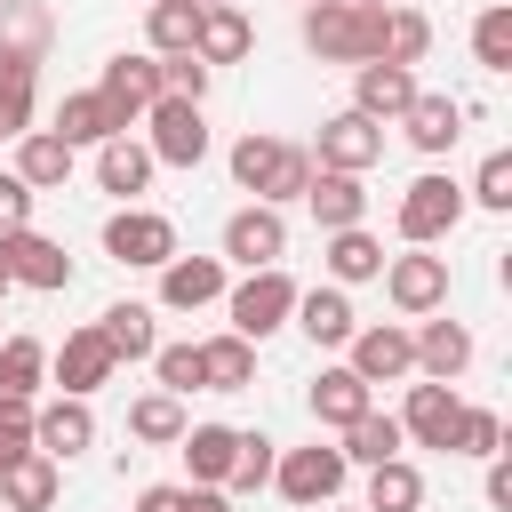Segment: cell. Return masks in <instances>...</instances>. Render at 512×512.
<instances>
[{
	"mask_svg": "<svg viewBox=\"0 0 512 512\" xmlns=\"http://www.w3.org/2000/svg\"><path fill=\"white\" fill-rule=\"evenodd\" d=\"M224 168H232V184H240V192H256L264 208H288V200H304V184H312V152H304V144H288V136H256V128L232 144V160H224Z\"/></svg>",
	"mask_w": 512,
	"mask_h": 512,
	"instance_id": "6da1fadb",
	"label": "cell"
},
{
	"mask_svg": "<svg viewBox=\"0 0 512 512\" xmlns=\"http://www.w3.org/2000/svg\"><path fill=\"white\" fill-rule=\"evenodd\" d=\"M384 40V8H352V0H304V48L320 64H368Z\"/></svg>",
	"mask_w": 512,
	"mask_h": 512,
	"instance_id": "7a4b0ae2",
	"label": "cell"
},
{
	"mask_svg": "<svg viewBox=\"0 0 512 512\" xmlns=\"http://www.w3.org/2000/svg\"><path fill=\"white\" fill-rule=\"evenodd\" d=\"M288 312H296V280H288L280 264H256V272H240V280L224 288V320H232V336H248V344H264L272 328H288Z\"/></svg>",
	"mask_w": 512,
	"mask_h": 512,
	"instance_id": "3957f363",
	"label": "cell"
},
{
	"mask_svg": "<svg viewBox=\"0 0 512 512\" xmlns=\"http://www.w3.org/2000/svg\"><path fill=\"white\" fill-rule=\"evenodd\" d=\"M464 184L456 176H440V168H424L408 192H400V208H392V224H400V240L408 248H432V240H448L456 224H464Z\"/></svg>",
	"mask_w": 512,
	"mask_h": 512,
	"instance_id": "277c9868",
	"label": "cell"
},
{
	"mask_svg": "<svg viewBox=\"0 0 512 512\" xmlns=\"http://www.w3.org/2000/svg\"><path fill=\"white\" fill-rule=\"evenodd\" d=\"M344 480H352V464H344V448H328V440H312V448H280V456H272V488H280L296 512L336 504Z\"/></svg>",
	"mask_w": 512,
	"mask_h": 512,
	"instance_id": "5b68a950",
	"label": "cell"
},
{
	"mask_svg": "<svg viewBox=\"0 0 512 512\" xmlns=\"http://www.w3.org/2000/svg\"><path fill=\"white\" fill-rule=\"evenodd\" d=\"M144 152L160 160V168H200L208 160V120H200V104L192 96H152V112H144Z\"/></svg>",
	"mask_w": 512,
	"mask_h": 512,
	"instance_id": "8992f818",
	"label": "cell"
},
{
	"mask_svg": "<svg viewBox=\"0 0 512 512\" xmlns=\"http://www.w3.org/2000/svg\"><path fill=\"white\" fill-rule=\"evenodd\" d=\"M104 256L112 264H136V272H160L168 256H176V224L160 216V208H112L104 216Z\"/></svg>",
	"mask_w": 512,
	"mask_h": 512,
	"instance_id": "52a82bcc",
	"label": "cell"
},
{
	"mask_svg": "<svg viewBox=\"0 0 512 512\" xmlns=\"http://www.w3.org/2000/svg\"><path fill=\"white\" fill-rule=\"evenodd\" d=\"M0 272H8V288H40V296L72 288V256H64V240H48V232H32V224L0 232Z\"/></svg>",
	"mask_w": 512,
	"mask_h": 512,
	"instance_id": "ba28073f",
	"label": "cell"
},
{
	"mask_svg": "<svg viewBox=\"0 0 512 512\" xmlns=\"http://www.w3.org/2000/svg\"><path fill=\"white\" fill-rule=\"evenodd\" d=\"M96 96H104V112H112V128L128 136V128H136V120L152 112V96H160V56H152V48H136V56L120 48V56L104 64V80H96Z\"/></svg>",
	"mask_w": 512,
	"mask_h": 512,
	"instance_id": "9c48e42d",
	"label": "cell"
},
{
	"mask_svg": "<svg viewBox=\"0 0 512 512\" xmlns=\"http://www.w3.org/2000/svg\"><path fill=\"white\" fill-rule=\"evenodd\" d=\"M384 160V120H368V112H328L320 120V144H312V168H344V176H368Z\"/></svg>",
	"mask_w": 512,
	"mask_h": 512,
	"instance_id": "30bf717a",
	"label": "cell"
},
{
	"mask_svg": "<svg viewBox=\"0 0 512 512\" xmlns=\"http://www.w3.org/2000/svg\"><path fill=\"white\" fill-rule=\"evenodd\" d=\"M384 296H392V312H408V320H424V312H440L448 304V256H432V248H408V256H384Z\"/></svg>",
	"mask_w": 512,
	"mask_h": 512,
	"instance_id": "8fae6325",
	"label": "cell"
},
{
	"mask_svg": "<svg viewBox=\"0 0 512 512\" xmlns=\"http://www.w3.org/2000/svg\"><path fill=\"white\" fill-rule=\"evenodd\" d=\"M344 368H352L360 384H400V376H416V336H408L400 320L352 328V336H344Z\"/></svg>",
	"mask_w": 512,
	"mask_h": 512,
	"instance_id": "7c38bea8",
	"label": "cell"
},
{
	"mask_svg": "<svg viewBox=\"0 0 512 512\" xmlns=\"http://www.w3.org/2000/svg\"><path fill=\"white\" fill-rule=\"evenodd\" d=\"M280 256H288V216H280V208L248 200V208L224 216V264L256 272V264H280Z\"/></svg>",
	"mask_w": 512,
	"mask_h": 512,
	"instance_id": "4fadbf2b",
	"label": "cell"
},
{
	"mask_svg": "<svg viewBox=\"0 0 512 512\" xmlns=\"http://www.w3.org/2000/svg\"><path fill=\"white\" fill-rule=\"evenodd\" d=\"M408 104H416V64H384V56L352 64V112H368V120H400Z\"/></svg>",
	"mask_w": 512,
	"mask_h": 512,
	"instance_id": "5bb4252c",
	"label": "cell"
},
{
	"mask_svg": "<svg viewBox=\"0 0 512 512\" xmlns=\"http://www.w3.org/2000/svg\"><path fill=\"white\" fill-rule=\"evenodd\" d=\"M48 368H56V384H64L72 400H88V392H104V384H112V368H120V360H112V344H104L96 328H72V336L48 352Z\"/></svg>",
	"mask_w": 512,
	"mask_h": 512,
	"instance_id": "9a60e30c",
	"label": "cell"
},
{
	"mask_svg": "<svg viewBox=\"0 0 512 512\" xmlns=\"http://www.w3.org/2000/svg\"><path fill=\"white\" fill-rule=\"evenodd\" d=\"M32 448L40 456H56V464H72L80 448H96V408L88 400H48V408H32Z\"/></svg>",
	"mask_w": 512,
	"mask_h": 512,
	"instance_id": "2e32d148",
	"label": "cell"
},
{
	"mask_svg": "<svg viewBox=\"0 0 512 512\" xmlns=\"http://www.w3.org/2000/svg\"><path fill=\"white\" fill-rule=\"evenodd\" d=\"M224 288H232V280H224V256H184V248H176V256L160 264V304H168V312H200V304H216Z\"/></svg>",
	"mask_w": 512,
	"mask_h": 512,
	"instance_id": "e0dca14e",
	"label": "cell"
},
{
	"mask_svg": "<svg viewBox=\"0 0 512 512\" xmlns=\"http://www.w3.org/2000/svg\"><path fill=\"white\" fill-rule=\"evenodd\" d=\"M464 120H472V104H464V96H424V88H416V104L400 112V128H408V144H416L424 160H440V152L464 136Z\"/></svg>",
	"mask_w": 512,
	"mask_h": 512,
	"instance_id": "ac0fdd59",
	"label": "cell"
},
{
	"mask_svg": "<svg viewBox=\"0 0 512 512\" xmlns=\"http://www.w3.org/2000/svg\"><path fill=\"white\" fill-rule=\"evenodd\" d=\"M288 320H296V328H304L320 352H336V344L360 328V312H352V296H344L336 280H320V288H296V312H288Z\"/></svg>",
	"mask_w": 512,
	"mask_h": 512,
	"instance_id": "d6986e66",
	"label": "cell"
},
{
	"mask_svg": "<svg viewBox=\"0 0 512 512\" xmlns=\"http://www.w3.org/2000/svg\"><path fill=\"white\" fill-rule=\"evenodd\" d=\"M408 336H416V368H424L432 384H456V376L472 368V352H480L464 320H432V312H424V328H408Z\"/></svg>",
	"mask_w": 512,
	"mask_h": 512,
	"instance_id": "ffe728a7",
	"label": "cell"
},
{
	"mask_svg": "<svg viewBox=\"0 0 512 512\" xmlns=\"http://www.w3.org/2000/svg\"><path fill=\"white\" fill-rule=\"evenodd\" d=\"M456 408H464V400H456V384H432V376H424V384H408L400 432H408L416 448H448V440H456Z\"/></svg>",
	"mask_w": 512,
	"mask_h": 512,
	"instance_id": "44dd1931",
	"label": "cell"
},
{
	"mask_svg": "<svg viewBox=\"0 0 512 512\" xmlns=\"http://www.w3.org/2000/svg\"><path fill=\"white\" fill-rule=\"evenodd\" d=\"M304 208L320 216V232L368 224V184H360V176H344V168H312V184H304Z\"/></svg>",
	"mask_w": 512,
	"mask_h": 512,
	"instance_id": "7402d4cb",
	"label": "cell"
},
{
	"mask_svg": "<svg viewBox=\"0 0 512 512\" xmlns=\"http://www.w3.org/2000/svg\"><path fill=\"white\" fill-rule=\"evenodd\" d=\"M256 48V24L240 16V0H224V8H200V32H192V56L216 72V64H240Z\"/></svg>",
	"mask_w": 512,
	"mask_h": 512,
	"instance_id": "603a6c76",
	"label": "cell"
},
{
	"mask_svg": "<svg viewBox=\"0 0 512 512\" xmlns=\"http://www.w3.org/2000/svg\"><path fill=\"white\" fill-rule=\"evenodd\" d=\"M152 176H160V160H152L136 136H104V144H96V184H104L112 200H136V192H152Z\"/></svg>",
	"mask_w": 512,
	"mask_h": 512,
	"instance_id": "cb8c5ba5",
	"label": "cell"
},
{
	"mask_svg": "<svg viewBox=\"0 0 512 512\" xmlns=\"http://www.w3.org/2000/svg\"><path fill=\"white\" fill-rule=\"evenodd\" d=\"M328 248H320V264H328V280L336 288H360V280H376L384 272V240L368 232V224H344V232H320Z\"/></svg>",
	"mask_w": 512,
	"mask_h": 512,
	"instance_id": "d4e9b609",
	"label": "cell"
},
{
	"mask_svg": "<svg viewBox=\"0 0 512 512\" xmlns=\"http://www.w3.org/2000/svg\"><path fill=\"white\" fill-rule=\"evenodd\" d=\"M72 160H80V152H72L56 128H24V136H16V176H24L32 192H56V184H72Z\"/></svg>",
	"mask_w": 512,
	"mask_h": 512,
	"instance_id": "484cf974",
	"label": "cell"
},
{
	"mask_svg": "<svg viewBox=\"0 0 512 512\" xmlns=\"http://www.w3.org/2000/svg\"><path fill=\"white\" fill-rule=\"evenodd\" d=\"M56 488H64V472H56V456H16V464H0V504L8 512H48L56 504Z\"/></svg>",
	"mask_w": 512,
	"mask_h": 512,
	"instance_id": "4316f807",
	"label": "cell"
},
{
	"mask_svg": "<svg viewBox=\"0 0 512 512\" xmlns=\"http://www.w3.org/2000/svg\"><path fill=\"white\" fill-rule=\"evenodd\" d=\"M360 408H376V384H360L352 368H320V384H312V424H320V432H344Z\"/></svg>",
	"mask_w": 512,
	"mask_h": 512,
	"instance_id": "83f0119b",
	"label": "cell"
},
{
	"mask_svg": "<svg viewBox=\"0 0 512 512\" xmlns=\"http://www.w3.org/2000/svg\"><path fill=\"white\" fill-rule=\"evenodd\" d=\"M232 424H184V440H176V456H184V472H192V488H224V472H232Z\"/></svg>",
	"mask_w": 512,
	"mask_h": 512,
	"instance_id": "f1b7e54d",
	"label": "cell"
},
{
	"mask_svg": "<svg viewBox=\"0 0 512 512\" xmlns=\"http://www.w3.org/2000/svg\"><path fill=\"white\" fill-rule=\"evenodd\" d=\"M200 384H208V392H248V384H256V344L232 336V328L208 336V344H200Z\"/></svg>",
	"mask_w": 512,
	"mask_h": 512,
	"instance_id": "f546056e",
	"label": "cell"
},
{
	"mask_svg": "<svg viewBox=\"0 0 512 512\" xmlns=\"http://www.w3.org/2000/svg\"><path fill=\"white\" fill-rule=\"evenodd\" d=\"M184 424H192V416H184V400H176V392H160V384L128 400V440H144V448H176V440H184Z\"/></svg>",
	"mask_w": 512,
	"mask_h": 512,
	"instance_id": "4dcf8cb0",
	"label": "cell"
},
{
	"mask_svg": "<svg viewBox=\"0 0 512 512\" xmlns=\"http://www.w3.org/2000/svg\"><path fill=\"white\" fill-rule=\"evenodd\" d=\"M96 336L112 344V360H152V344H160V328H152V304H104V320H96Z\"/></svg>",
	"mask_w": 512,
	"mask_h": 512,
	"instance_id": "1f68e13d",
	"label": "cell"
},
{
	"mask_svg": "<svg viewBox=\"0 0 512 512\" xmlns=\"http://www.w3.org/2000/svg\"><path fill=\"white\" fill-rule=\"evenodd\" d=\"M360 512H424V472L408 456H384L368 464V504Z\"/></svg>",
	"mask_w": 512,
	"mask_h": 512,
	"instance_id": "d6a6232c",
	"label": "cell"
},
{
	"mask_svg": "<svg viewBox=\"0 0 512 512\" xmlns=\"http://www.w3.org/2000/svg\"><path fill=\"white\" fill-rule=\"evenodd\" d=\"M408 448V432H400V416H376V408H360L352 424H344V464H384V456H400Z\"/></svg>",
	"mask_w": 512,
	"mask_h": 512,
	"instance_id": "836d02e7",
	"label": "cell"
},
{
	"mask_svg": "<svg viewBox=\"0 0 512 512\" xmlns=\"http://www.w3.org/2000/svg\"><path fill=\"white\" fill-rule=\"evenodd\" d=\"M48 384V344L40 336H8L0 344V400H40Z\"/></svg>",
	"mask_w": 512,
	"mask_h": 512,
	"instance_id": "e575fe53",
	"label": "cell"
},
{
	"mask_svg": "<svg viewBox=\"0 0 512 512\" xmlns=\"http://www.w3.org/2000/svg\"><path fill=\"white\" fill-rule=\"evenodd\" d=\"M376 56H384V64H424V56H432V16L392 0V8H384V40H376Z\"/></svg>",
	"mask_w": 512,
	"mask_h": 512,
	"instance_id": "d590c367",
	"label": "cell"
},
{
	"mask_svg": "<svg viewBox=\"0 0 512 512\" xmlns=\"http://www.w3.org/2000/svg\"><path fill=\"white\" fill-rule=\"evenodd\" d=\"M56 136L80 152V144H104V136H120V128H112V112H104V96H96V88H72V96L56 104Z\"/></svg>",
	"mask_w": 512,
	"mask_h": 512,
	"instance_id": "8d00e7d4",
	"label": "cell"
},
{
	"mask_svg": "<svg viewBox=\"0 0 512 512\" xmlns=\"http://www.w3.org/2000/svg\"><path fill=\"white\" fill-rule=\"evenodd\" d=\"M192 32H200V8H192V0H144V40H152V56H184Z\"/></svg>",
	"mask_w": 512,
	"mask_h": 512,
	"instance_id": "74e56055",
	"label": "cell"
},
{
	"mask_svg": "<svg viewBox=\"0 0 512 512\" xmlns=\"http://www.w3.org/2000/svg\"><path fill=\"white\" fill-rule=\"evenodd\" d=\"M272 456H280V440H264V432H240V440H232L224 496H256V488H272Z\"/></svg>",
	"mask_w": 512,
	"mask_h": 512,
	"instance_id": "f35d334b",
	"label": "cell"
},
{
	"mask_svg": "<svg viewBox=\"0 0 512 512\" xmlns=\"http://www.w3.org/2000/svg\"><path fill=\"white\" fill-rule=\"evenodd\" d=\"M472 56H480V72H512V8H504V0L480 8V24H472Z\"/></svg>",
	"mask_w": 512,
	"mask_h": 512,
	"instance_id": "ab89813d",
	"label": "cell"
},
{
	"mask_svg": "<svg viewBox=\"0 0 512 512\" xmlns=\"http://www.w3.org/2000/svg\"><path fill=\"white\" fill-rule=\"evenodd\" d=\"M152 376H160V392H208L200 384V344H152Z\"/></svg>",
	"mask_w": 512,
	"mask_h": 512,
	"instance_id": "60d3db41",
	"label": "cell"
},
{
	"mask_svg": "<svg viewBox=\"0 0 512 512\" xmlns=\"http://www.w3.org/2000/svg\"><path fill=\"white\" fill-rule=\"evenodd\" d=\"M496 448H504V416H496V408H456L448 456H496Z\"/></svg>",
	"mask_w": 512,
	"mask_h": 512,
	"instance_id": "b9f144b4",
	"label": "cell"
},
{
	"mask_svg": "<svg viewBox=\"0 0 512 512\" xmlns=\"http://www.w3.org/2000/svg\"><path fill=\"white\" fill-rule=\"evenodd\" d=\"M208 80H216V72H208L192 48H184V56H160V96H192V104H208Z\"/></svg>",
	"mask_w": 512,
	"mask_h": 512,
	"instance_id": "7bdbcfd3",
	"label": "cell"
},
{
	"mask_svg": "<svg viewBox=\"0 0 512 512\" xmlns=\"http://www.w3.org/2000/svg\"><path fill=\"white\" fill-rule=\"evenodd\" d=\"M464 200H480V208H496V216H504V208H512V152H488V160H480V176L464 184Z\"/></svg>",
	"mask_w": 512,
	"mask_h": 512,
	"instance_id": "ee69618b",
	"label": "cell"
},
{
	"mask_svg": "<svg viewBox=\"0 0 512 512\" xmlns=\"http://www.w3.org/2000/svg\"><path fill=\"white\" fill-rule=\"evenodd\" d=\"M32 456V400H0V464Z\"/></svg>",
	"mask_w": 512,
	"mask_h": 512,
	"instance_id": "f6af8a7d",
	"label": "cell"
},
{
	"mask_svg": "<svg viewBox=\"0 0 512 512\" xmlns=\"http://www.w3.org/2000/svg\"><path fill=\"white\" fill-rule=\"evenodd\" d=\"M32 200H40V192H32V184H24L16 168H0V232H16V224H32Z\"/></svg>",
	"mask_w": 512,
	"mask_h": 512,
	"instance_id": "bcb514c9",
	"label": "cell"
},
{
	"mask_svg": "<svg viewBox=\"0 0 512 512\" xmlns=\"http://www.w3.org/2000/svg\"><path fill=\"white\" fill-rule=\"evenodd\" d=\"M184 496H192V488H176V480H152V488H136V512H184Z\"/></svg>",
	"mask_w": 512,
	"mask_h": 512,
	"instance_id": "7dc6e473",
	"label": "cell"
},
{
	"mask_svg": "<svg viewBox=\"0 0 512 512\" xmlns=\"http://www.w3.org/2000/svg\"><path fill=\"white\" fill-rule=\"evenodd\" d=\"M488 504H496V512H512V456H504V448L488 456Z\"/></svg>",
	"mask_w": 512,
	"mask_h": 512,
	"instance_id": "c3c4849f",
	"label": "cell"
},
{
	"mask_svg": "<svg viewBox=\"0 0 512 512\" xmlns=\"http://www.w3.org/2000/svg\"><path fill=\"white\" fill-rule=\"evenodd\" d=\"M184 512H232V496H224V488H192V496H184Z\"/></svg>",
	"mask_w": 512,
	"mask_h": 512,
	"instance_id": "681fc988",
	"label": "cell"
},
{
	"mask_svg": "<svg viewBox=\"0 0 512 512\" xmlns=\"http://www.w3.org/2000/svg\"><path fill=\"white\" fill-rule=\"evenodd\" d=\"M352 8H392V0H352Z\"/></svg>",
	"mask_w": 512,
	"mask_h": 512,
	"instance_id": "f907efd6",
	"label": "cell"
},
{
	"mask_svg": "<svg viewBox=\"0 0 512 512\" xmlns=\"http://www.w3.org/2000/svg\"><path fill=\"white\" fill-rule=\"evenodd\" d=\"M8 16H16V0H0V24H8Z\"/></svg>",
	"mask_w": 512,
	"mask_h": 512,
	"instance_id": "816d5d0a",
	"label": "cell"
},
{
	"mask_svg": "<svg viewBox=\"0 0 512 512\" xmlns=\"http://www.w3.org/2000/svg\"><path fill=\"white\" fill-rule=\"evenodd\" d=\"M328 512H360V504H328Z\"/></svg>",
	"mask_w": 512,
	"mask_h": 512,
	"instance_id": "f5cc1de1",
	"label": "cell"
},
{
	"mask_svg": "<svg viewBox=\"0 0 512 512\" xmlns=\"http://www.w3.org/2000/svg\"><path fill=\"white\" fill-rule=\"evenodd\" d=\"M192 8H224V0H192Z\"/></svg>",
	"mask_w": 512,
	"mask_h": 512,
	"instance_id": "db71d44e",
	"label": "cell"
},
{
	"mask_svg": "<svg viewBox=\"0 0 512 512\" xmlns=\"http://www.w3.org/2000/svg\"><path fill=\"white\" fill-rule=\"evenodd\" d=\"M0 296H8V272H0Z\"/></svg>",
	"mask_w": 512,
	"mask_h": 512,
	"instance_id": "11a10c76",
	"label": "cell"
}]
</instances>
